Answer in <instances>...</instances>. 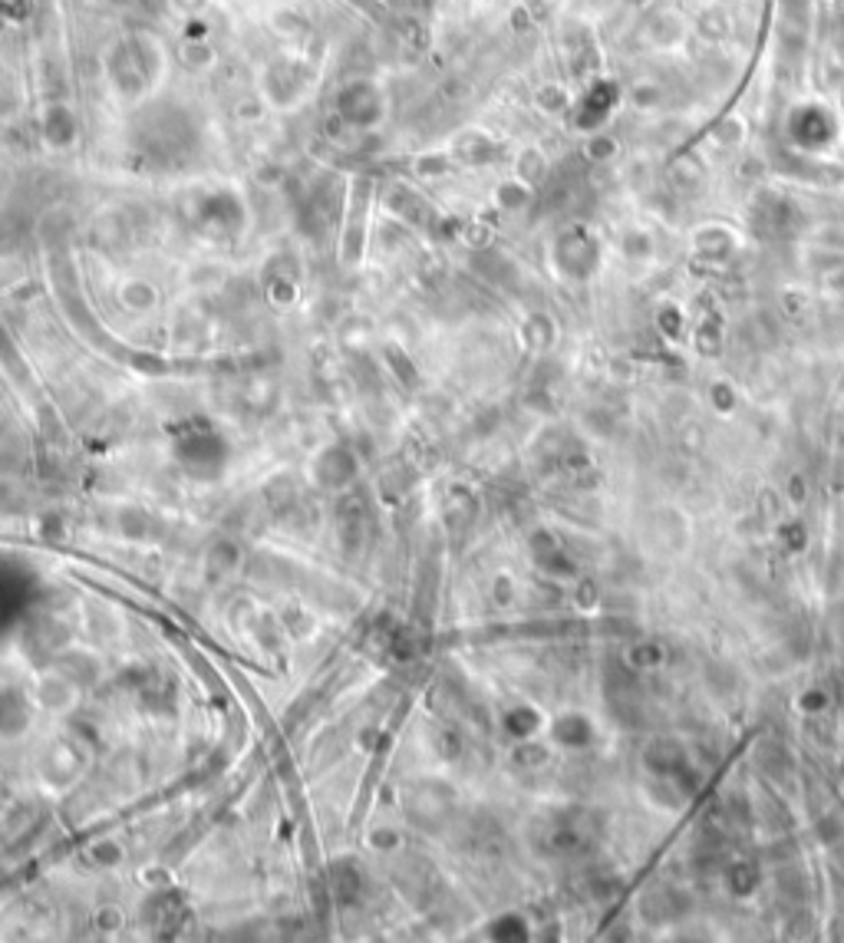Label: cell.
Masks as SVG:
<instances>
[{
  "label": "cell",
  "mask_w": 844,
  "mask_h": 943,
  "mask_svg": "<svg viewBox=\"0 0 844 943\" xmlns=\"http://www.w3.org/2000/svg\"><path fill=\"white\" fill-rule=\"evenodd\" d=\"M135 142L142 149V155L155 159V162H175L188 155L195 142L192 119L185 116L182 109L159 106L149 109L139 123H135Z\"/></svg>",
  "instance_id": "1"
},
{
  "label": "cell",
  "mask_w": 844,
  "mask_h": 943,
  "mask_svg": "<svg viewBox=\"0 0 844 943\" xmlns=\"http://www.w3.org/2000/svg\"><path fill=\"white\" fill-rule=\"evenodd\" d=\"M106 69H109L115 93L133 103L142 93H149L155 73H159V60H155L152 43L145 37H125L109 50Z\"/></svg>",
  "instance_id": "2"
},
{
  "label": "cell",
  "mask_w": 844,
  "mask_h": 943,
  "mask_svg": "<svg viewBox=\"0 0 844 943\" xmlns=\"http://www.w3.org/2000/svg\"><path fill=\"white\" fill-rule=\"evenodd\" d=\"M383 93L370 79H353L336 93V116L353 129H370L383 119Z\"/></svg>",
  "instance_id": "3"
},
{
  "label": "cell",
  "mask_w": 844,
  "mask_h": 943,
  "mask_svg": "<svg viewBox=\"0 0 844 943\" xmlns=\"http://www.w3.org/2000/svg\"><path fill=\"white\" fill-rule=\"evenodd\" d=\"M788 139L798 149H821L835 139V119L825 106H798L788 116Z\"/></svg>",
  "instance_id": "4"
},
{
  "label": "cell",
  "mask_w": 844,
  "mask_h": 943,
  "mask_svg": "<svg viewBox=\"0 0 844 943\" xmlns=\"http://www.w3.org/2000/svg\"><path fill=\"white\" fill-rule=\"evenodd\" d=\"M261 89H264V96L274 106H294L304 96V89H307V69L294 63V60H278V63L268 67V73L261 79Z\"/></svg>",
  "instance_id": "5"
},
{
  "label": "cell",
  "mask_w": 844,
  "mask_h": 943,
  "mask_svg": "<svg viewBox=\"0 0 844 943\" xmlns=\"http://www.w3.org/2000/svg\"><path fill=\"white\" fill-rule=\"evenodd\" d=\"M614 103H617V83L597 79L594 87L581 96V103H577V113H574L577 129H597V125L610 116Z\"/></svg>",
  "instance_id": "6"
},
{
  "label": "cell",
  "mask_w": 844,
  "mask_h": 943,
  "mask_svg": "<svg viewBox=\"0 0 844 943\" xmlns=\"http://www.w3.org/2000/svg\"><path fill=\"white\" fill-rule=\"evenodd\" d=\"M40 139L50 145V149H67L77 139V116L67 103H50L43 109V119H40Z\"/></svg>",
  "instance_id": "7"
},
{
  "label": "cell",
  "mask_w": 844,
  "mask_h": 943,
  "mask_svg": "<svg viewBox=\"0 0 844 943\" xmlns=\"http://www.w3.org/2000/svg\"><path fill=\"white\" fill-rule=\"evenodd\" d=\"M37 696H40V703L47 706V710L53 712H63L67 710L73 700H77V693H73V686L63 680V676H43L37 686Z\"/></svg>",
  "instance_id": "8"
},
{
  "label": "cell",
  "mask_w": 844,
  "mask_h": 943,
  "mask_svg": "<svg viewBox=\"0 0 844 943\" xmlns=\"http://www.w3.org/2000/svg\"><path fill=\"white\" fill-rule=\"evenodd\" d=\"M119 300H123L129 310L142 314V310H149L155 304V290L152 284H145V280H125L123 290H119Z\"/></svg>",
  "instance_id": "9"
},
{
  "label": "cell",
  "mask_w": 844,
  "mask_h": 943,
  "mask_svg": "<svg viewBox=\"0 0 844 943\" xmlns=\"http://www.w3.org/2000/svg\"><path fill=\"white\" fill-rule=\"evenodd\" d=\"M541 175H545V159L535 149H528L518 162V179L521 182H541Z\"/></svg>",
  "instance_id": "10"
},
{
  "label": "cell",
  "mask_w": 844,
  "mask_h": 943,
  "mask_svg": "<svg viewBox=\"0 0 844 943\" xmlns=\"http://www.w3.org/2000/svg\"><path fill=\"white\" fill-rule=\"evenodd\" d=\"M499 198H501V205H505V208H518V205L528 198V188H525L521 182H518V185L509 182V185H505V188L499 192Z\"/></svg>",
  "instance_id": "11"
},
{
  "label": "cell",
  "mask_w": 844,
  "mask_h": 943,
  "mask_svg": "<svg viewBox=\"0 0 844 943\" xmlns=\"http://www.w3.org/2000/svg\"><path fill=\"white\" fill-rule=\"evenodd\" d=\"M175 4H179V7H185V10H198V7H202V0H175Z\"/></svg>",
  "instance_id": "12"
}]
</instances>
